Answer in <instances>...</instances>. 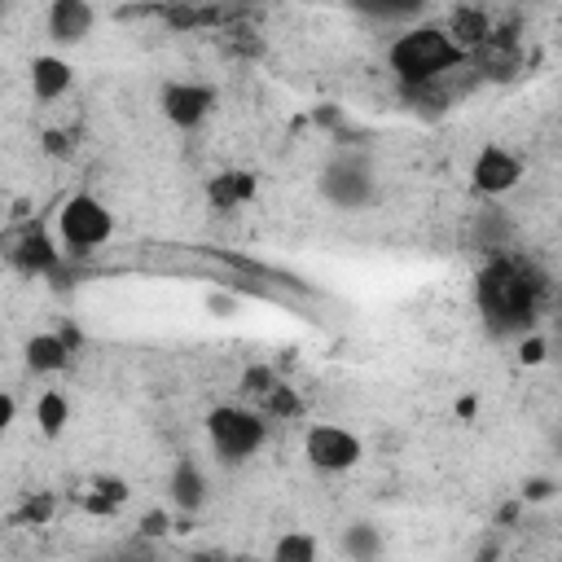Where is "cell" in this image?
I'll use <instances>...</instances> for the list:
<instances>
[{
	"mask_svg": "<svg viewBox=\"0 0 562 562\" xmlns=\"http://www.w3.org/2000/svg\"><path fill=\"white\" fill-rule=\"evenodd\" d=\"M479 307L496 329H522L536 307V281L522 263L496 259L479 272Z\"/></svg>",
	"mask_w": 562,
	"mask_h": 562,
	"instance_id": "obj_1",
	"label": "cell"
},
{
	"mask_svg": "<svg viewBox=\"0 0 562 562\" xmlns=\"http://www.w3.org/2000/svg\"><path fill=\"white\" fill-rule=\"evenodd\" d=\"M386 57H391V70H395L404 83H430L435 75L452 70V66L465 57V48L452 40L448 26H413V31H404V35L391 44Z\"/></svg>",
	"mask_w": 562,
	"mask_h": 562,
	"instance_id": "obj_2",
	"label": "cell"
},
{
	"mask_svg": "<svg viewBox=\"0 0 562 562\" xmlns=\"http://www.w3.org/2000/svg\"><path fill=\"white\" fill-rule=\"evenodd\" d=\"M206 435H211V448H215L224 461H241V457L259 452V443H263V417L224 404V408H211Z\"/></svg>",
	"mask_w": 562,
	"mask_h": 562,
	"instance_id": "obj_3",
	"label": "cell"
},
{
	"mask_svg": "<svg viewBox=\"0 0 562 562\" xmlns=\"http://www.w3.org/2000/svg\"><path fill=\"white\" fill-rule=\"evenodd\" d=\"M57 228H61V241L70 250H92V246H101L114 233V220H110V211L92 193H75L57 211Z\"/></svg>",
	"mask_w": 562,
	"mask_h": 562,
	"instance_id": "obj_4",
	"label": "cell"
},
{
	"mask_svg": "<svg viewBox=\"0 0 562 562\" xmlns=\"http://www.w3.org/2000/svg\"><path fill=\"white\" fill-rule=\"evenodd\" d=\"M303 452H307V461H312L316 470H351L364 448H360V439H356L351 430H342V426H334V422H321V426L307 430Z\"/></svg>",
	"mask_w": 562,
	"mask_h": 562,
	"instance_id": "obj_5",
	"label": "cell"
},
{
	"mask_svg": "<svg viewBox=\"0 0 562 562\" xmlns=\"http://www.w3.org/2000/svg\"><path fill=\"white\" fill-rule=\"evenodd\" d=\"M518 176H522V162H518L509 149H501V145L479 149V158H474V167H470V184H474L479 193H487V198L509 193V189L518 184Z\"/></svg>",
	"mask_w": 562,
	"mask_h": 562,
	"instance_id": "obj_6",
	"label": "cell"
},
{
	"mask_svg": "<svg viewBox=\"0 0 562 562\" xmlns=\"http://www.w3.org/2000/svg\"><path fill=\"white\" fill-rule=\"evenodd\" d=\"M215 105V92L202 88V83H171L162 92V114L176 123V127H198Z\"/></svg>",
	"mask_w": 562,
	"mask_h": 562,
	"instance_id": "obj_7",
	"label": "cell"
},
{
	"mask_svg": "<svg viewBox=\"0 0 562 562\" xmlns=\"http://www.w3.org/2000/svg\"><path fill=\"white\" fill-rule=\"evenodd\" d=\"M88 26H92L88 0H53V9H48V35L57 44H79L88 35Z\"/></svg>",
	"mask_w": 562,
	"mask_h": 562,
	"instance_id": "obj_8",
	"label": "cell"
},
{
	"mask_svg": "<svg viewBox=\"0 0 562 562\" xmlns=\"http://www.w3.org/2000/svg\"><path fill=\"white\" fill-rule=\"evenodd\" d=\"M9 259H13L22 272H48V268L57 263V250H53V241H48L40 228H26L22 237H13Z\"/></svg>",
	"mask_w": 562,
	"mask_h": 562,
	"instance_id": "obj_9",
	"label": "cell"
},
{
	"mask_svg": "<svg viewBox=\"0 0 562 562\" xmlns=\"http://www.w3.org/2000/svg\"><path fill=\"white\" fill-rule=\"evenodd\" d=\"M325 193L338 202V206H360L369 198V176L351 162H338L325 171Z\"/></svg>",
	"mask_w": 562,
	"mask_h": 562,
	"instance_id": "obj_10",
	"label": "cell"
},
{
	"mask_svg": "<svg viewBox=\"0 0 562 562\" xmlns=\"http://www.w3.org/2000/svg\"><path fill=\"white\" fill-rule=\"evenodd\" d=\"M26 364L35 373H57L70 364V338L66 334H35L26 342Z\"/></svg>",
	"mask_w": 562,
	"mask_h": 562,
	"instance_id": "obj_11",
	"label": "cell"
},
{
	"mask_svg": "<svg viewBox=\"0 0 562 562\" xmlns=\"http://www.w3.org/2000/svg\"><path fill=\"white\" fill-rule=\"evenodd\" d=\"M70 66L61 61V57H35L31 61V88H35V97L40 101H57L66 88H70Z\"/></svg>",
	"mask_w": 562,
	"mask_h": 562,
	"instance_id": "obj_12",
	"label": "cell"
},
{
	"mask_svg": "<svg viewBox=\"0 0 562 562\" xmlns=\"http://www.w3.org/2000/svg\"><path fill=\"white\" fill-rule=\"evenodd\" d=\"M250 193H255V176H246V171H224V176H215V180L206 184V198H211V206H220V211L241 206Z\"/></svg>",
	"mask_w": 562,
	"mask_h": 562,
	"instance_id": "obj_13",
	"label": "cell"
},
{
	"mask_svg": "<svg viewBox=\"0 0 562 562\" xmlns=\"http://www.w3.org/2000/svg\"><path fill=\"white\" fill-rule=\"evenodd\" d=\"M66 422H70V400H66L57 386L40 391V400H35V426L53 439V435H61V430H66Z\"/></svg>",
	"mask_w": 562,
	"mask_h": 562,
	"instance_id": "obj_14",
	"label": "cell"
},
{
	"mask_svg": "<svg viewBox=\"0 0 562 562\" xmlns=\"http://www.w3.org/2000/svg\"><path fill=\"white\" fill-rule=\"evenodd\" d=\"M448 31H452V40H457L461 48H479V44L492 40V26H487V18H483L479 9H457V13L448 18Z\"/></svg>",
	"mask_w": 562,
	"mask_h": 562,
	"instance_id": "obj_15",
	"label": "cell"
},
{
	"mask_svg": "<svg viewBox=\"0 0 562 562\" xmlns=\"http://www.w3.org/2000/svg\"><path fill=\"white\" fill-rule=\"evenodd\" d=\"M171 496H176L180 509H198V505H202V474H198L193 461H180V465H176V474H171Z\"/></svg>",
	"mask_w": 562,
	"mask_h": 562,
	"instance_id": "obj_16",
	"label": "cell"
},
{
	"mask_svg": "<svg viewBox=\"0 0 562 562\" xmlns=\"http://www.w3.org/2000/svg\"><path fill=\"white\" fill-rule=\"evenodd\" d=\"M277 558L281 562H307V558H316V540L312 536H285L277 544Z\"/></svg>",
	"mask_w": 562,
	"mask_h": 562,
	"instance_id": "obj_17",
	"label": "cell"
},
{
	"mask_svg": "<svg viewBox=\"0 0 562 562\" xmlns=\"http://www.w3.org/2000/svg\"><path fill=\"white\" fill-rule=\"evenodd\" d=\"M351 4L364 9V13H378V18H400V13L417 9V0H351Z\"/></svg>",
	"mask_w": 562,
	"mask_h": 562,
	"instance_id": "obj_18",
	"label": "cell"
},
{
	"mask_svg": "<svg viewBox=\"0 0 562 562\" xmlns=\"http://www.w3.org/2000/svg\"><path fill=\"white\" fill-rule=\"evenodd\" d=\"M263 400H268V413H294L299 408V400L290 395V386H277V382L263 391Z\"/></svg>",
	"mask_w": 562,
	"mask_h": 562,
	"instance_id": "obj_19",
	"label": "cell"
},
{
	"mask_svg": "<svg viewBox=\"0 0 562 562\" xmlns=\"http://www.w3.org/2000/svg\"><path fill=\"white\" fill-rule=\"evenodd\" d=\"M48 514H53V501H48V496L22 505V518H26V522H48Z\"/></svg>",
	"mask_w": 562,
	"mask_h": 562,
	"instance_id": "obj_20",
	"label": "cell"
},
{
	"mask_svg": "<svg viewBox=\"0 0 562 562\" xmlns=\"http://www.w3.org/2000/svg\"><path fill=\"white\" fill-rule=\"evenodd\" d=\"M518 360H522V364H540V360H544V338H522Z\"/></svg>",
	"mask_w": 562,
	"mask_h": 562,
	"instance_id": "obj_21",
	"label": "cell"
},
{
	"mask_svg": "<svg viewBox=\"0 0 562 562\" xmlns=\"http://www.w3.org/2000/svg\"><path fill=\"white\" fill-rule=\"evenodd\" d=\"M549 492H553V487H549V483H544V479H531V483H527V487H522V496H527V501H544V496H549Z\"/></svg>",
	"mask_w": 562,
	"mask_h": 562,
	"instance_id": "obj_22",
	"label": "cell"
},
{
	"mask_svg": "<svg viewBox=\"0 0 562 562\" xmlns=\"http://www.w3.org/2000/svg\"><path fill=\"white\" fill-rule=\"evenodd\" d=\"M167 4H189V0H167Z\"/></svg>",
	"mask_w": 562,
	"mask_h": 562,
	"instance_id": "obj_23",
	"label": "cell"
}]
</instances>
